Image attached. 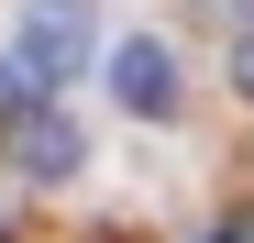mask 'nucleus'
Instances as JSON below:
<instances>
[{
  "label": "nucleus",
  "mask_w": 254,
  "mask_h": 243,
  "mask_svg": "<svg viewBox=\"0 0 254 243\" xmlns=\"http://www.w3.org/2000/svg\"><path fill=\"white\" fill-rule=\"evenodd\" d=\"M89 45H100V11H89V0H33L22 33H11V56H0V111L66 89V77L89 66Z\"/></svg>",
  "instance_id": "obj_1"
},
{
  "label": "nucleus",
  "mask_w": 254,
  "mask_h": 243,
  "mask_svg": "<svg viewBox=\"0 0 254 243\" xmlns=\"http://www.w3.org/2000/svg\"><path fill=\"white\" fill-rule=\"evenodd\" d=\"M111 100L133 111V122H166L188 89H177V56L155 45V33H133V45H111Z\"/></svg>",
  "instance_id": "obj_2"
},
{
  "label": "nucleus",
  "mask_w": 254,
  "mask_h": 243,
  "mask_svg": "<svg viewBox=\"0 0 254 243\" xmlns=\"http://www.w3.org/2000/svg\"><path fill=\"white\" fill-rule=\"evenodd\" d=\"M77 155H89V144H77V122H66V111H45V100H22V111H11V166H22V177H45V188H56V177H77Z\"/></svg>",
  "instance_id": "obj_3"
},
{
  "label": "nucleus",
  "mask_w": 254,
  "mask_h": 243,
  "mask_svg": "<svg viewBox=\"0 0 254 243\" xmlns=\"http://www.w3.org/2000/svg\"><path fill=\"white\" fill-rule=\"evenodd\" d=\"M232 89H254V33H243V45H232Z\"/></svg>",
  "instance_id": "obj_4"
},
{
  "label": "nucleus",
  "mask_w": 254,
  "mask_h": 243,
  "mask_svg": "<svg viewBox=\"0 0 254 243\" xmlns=\"http://www.w3.org/2000/svg\"><path fill=\"white\" fill-rule=\"evenodd\" d=\"M221 243H254V210H232V221H221Z\"/></svg>",
  "instance_id": "obj_5"
},
{
  "label": "nucleus",
  "mask_w": 254,
  "mask_h": 243,
  "mask_svg": "<svg viewBox=\"0 0 254 243\" xmlns=\"http://www.w3.org/2000/svg\"><path fill=\"white\" fill-rule=\"evenodd\" d=\"M210 243H221V232H210Z\"/></svg>",
  "instance_id": "obj_6"
}]
</instances>
